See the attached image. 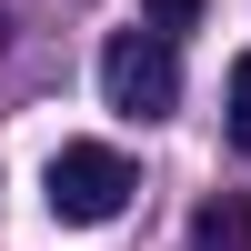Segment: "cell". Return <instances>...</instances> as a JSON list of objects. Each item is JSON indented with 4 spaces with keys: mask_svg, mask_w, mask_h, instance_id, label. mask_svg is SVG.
<instances>
[{
    "mask_svg": "<svg viewBox=\"0 0 251 251\" xmlns=\"http://www.w3.org/2000/svg\"><path fill=\"white\" fill-rule=\"evenodd\" d=\"M40 191H50V221H71V231H100V221L131 211V161L111 151V141H60L50 171H40Z\"/></svg>",
    "mask_w": 251,
    "mask_h": 251,
    "instance_id": "6da1fadb",
    "label": "cell"
},
{
    "mask_svg": "<svg viewBox=\"0 0 251 251\" xmlns=\"http://www.w3.org/2000/svg\"><path fill=\"white\" fill-rule=\"evenodd\" d=\"M100 100H111L121 121H171L181 111V60L161 30H111V50H100Z\"/></svg>",
    "mask_w": 251,
    "mask_h": 251,
    "instance_id": "7a4b0ae2",
    "label": "cell"
},
{
    "mask_svg": "<svg viewBox=\"0 0 251 251\" xmlns=\"http://www.w3.org/2000/svg\"><path fill=\"white\" fill-rule=\"evenodd\" d=\"M191 251H251V201L211 191V201L191 211Z\"/></svg>",
    "mask_w": 251,
    "mask_h": 251,
    "instance_id": "3957f363",
    "label": "cell"
},
{
    "mask_svg": "<svg viewBox=\"0 0 251 251\" xmlns=\"http://www.w3.org/2000/svg\"><path fill=\"white\" fill-rule=\"evenodd\" d=\"M221 111H231V141L251 151V50L231 60V91H221Z\"/></svg>",
    "mask_w": 251,
    "mask_h": 251,
    "instance_id": "277c9868",
    "label": "cell"
},
{
    "mask_svg": "<svg viewBox=\"0 0 251 251\" xmlns=\"http://www.w3.org/2000/svg\"><path fill=\"white\" fill-rule=\"evenodd\" d=\"M191 20H201V0H141V30H161V40L191 30Z\"/></svg>",
    "mask_w": 251,
    "mask_h": 251,
    "instance_id": "5b68a950",
    "label": "cell"
},
{
    "mask_svg": "<svg viewBox=\"0 0 251 251\" xmlns=\"http://www.w3.org/2000/svg\"><path fill=\"white\" fill-rule=\"evenodd\" d=\"M0 30H10V20H0Z\"/></svg>",
    "mask_w": 251,
    "mask_h": 251,
    "instance_id": "8992f818",
    "label": "cell"
}]
</instances>
